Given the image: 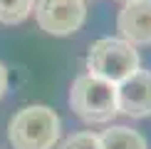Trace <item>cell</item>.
Returning <instances> with one entry per match:
<instances>
[{
	"label": "cell",
	"instance_id": "1",
	"mask_svg": "<svg viewBox=\"0 0 151 149\" xmlns=\"http://www.w3.org/2000/svg\"><path fill=\"white\" fill-rule=\"evenodd\" d=\"M62 122L57 112L45 104H30L12 114L8 139L12 149H52L60 139Z\"/></svg>",
	"mask_w": 151,
	"mask_h": 149
},
{
	"label": "cell",
	"instance_id": "2",
	"mask_svg": "<svg viewBox=\"0 0 151 149\" xmlns=\"http://www.w3.org/2000/svg\"><path fill=\"white\" fill-rule=\"evenodd\" d=\"M70 107L87 124H104L114 119L116 112V85L94 74H79L70 87Z\"/></svg>",
	"mask_w": 151,
	"mask_h": 149
},
{
	"label": "cell",
	"instance_id": "3",
	"mask_svg": "<svg viewBox=\"0 0 151 149\" xmlns=\"http://www.w3.org/2000/svg\"><path fill=\"white\" fill-rule=\"evenodd\" d=\"M139 52L124 42L122 37H102L92 42L87 52V70L94 77H102L111 85H122L127 77H131L136 70H141Z\"/></svg>",
	"mask_w": 151,
	"mask_h": 149
},
{
	"label": "cell",
	"instance_id": "4",
	"mask_svg": "<svg viewBox=\"0 0 151 149\" xmlns=\"http://www.w3.org/2000/svg\"><path fill=\"white\" fill-rule=\"evenodd\" d=\"M32 12L40 30L55 37L77 33L87 17V8L82 0H37Z\"/></svg>",
	"mask_w": 151,
	"mask_h": 149
},
{
	"label": "cell",
	"instance_id": "5",
	"mask_svg": "<svg viewBox=\"0 0 151 149\" xmlns=\"http://www.w3.org/2000/svg\"><path fill=\"white\" fill-rule=\"evenodd\" d=\"M116 112L131 119L151 114V72L136 70L122 85H116Z\"/></svg>",
	"mask_w": 151,
	"mask_h": 149
},
{
	"label": "cell",
	"instance_id": "6",
	"mask_svg": "<svg viewBox=\"0 0 151 149\" xmlns=\"http://www.w3.org/2000/svg\"><path fill=\"white\" fill-rule=\"evenodd\" d=\"M116 30L131 47L151 45V0H131L116 15Z\"/></svg>",
	"mask_w": 151,
	"mask_h": 149
},
{
	"label": "cell",
	"instance_id": "7",
	"mask_svg": "<svg viewBox=\"0 0 151 149\" xmlns=\"http://www.w3.org/2000/svg\"><path fill=\"white\" fill-rule=\"evenodd\" d=\"M102 149H146V139L129 127H109L99 134Z\"/></svg>",
	"mask_w": 151,
	"mask_h": 149
},
{
	"label": "cell",
	"instance_id": "8",
	"mask_svg": "<svg viewBox=\"0 0 151 149\" xmlns=\"http://www.w3.org/2000/svg\"><path fill=\"white\" fill-rule=\"evenodd\" d=\"M37 0H0V22L3 25H17L35 10Z\"/></svg>",
	"mask_w": 151,
	"mask_h": 149
},
{
	"label": "cell",
	"instance_id": "9",
	"mask_svg": "<svg viewBox=\"0 0 151 149\" xmlns=\"http://www.w3.org/2000/svg\"><path fill=\"white\" fill-rule=\"evenodd\" d=\"M60 149H102V144H99V134H94V132H77V134L67 137V139L60 144Z\"/></svg>",
	"mask_w": 151,
	"mask_h": 149
},
{
	"label": "cell",
	"instance_id": "10",
	"mask_svg": "<svg viewBox=\"0 0 151 149\" xmlns=\"http://www.w3.org/2000/svg\"><path fill=\"white\" fill-rule=\"evenodd\" d=\"M5 90H8V70H5V65L0 62V97L5 95Z\"/></svg>",
	"mask_w": 151,
	"mask_h": 149
},
{
	"label": "cell",
	"instance_id": "11",
	"mask_svg": "<svg viewBox=\"0 0 151 149\" xmlns=\"http://www.w3.org/2000/svg\"><path fill=\"white\" fill-rule=\"evenodd\" d=\"M122 3H131V0H122Z\"/></svg>",
	"mask_w": 151,
	"mask_h": 149
},
{
	"label": "cell",
	"instance_id": "12",
	"mask_svg": "<svg viewBox=\"0 0 151 149\" xmlns=\"http://www.w3.org/2000/svg\"><path fill=\"white\" fill-rule=\"evenodd\" d=\"M82 3H84V0H82Z\"/></svg>",
	"mask_w": 151,
	"mask_h": 149
}]
</instances>
